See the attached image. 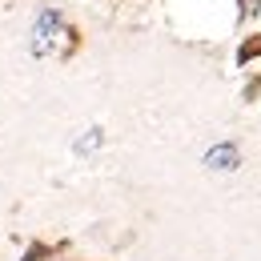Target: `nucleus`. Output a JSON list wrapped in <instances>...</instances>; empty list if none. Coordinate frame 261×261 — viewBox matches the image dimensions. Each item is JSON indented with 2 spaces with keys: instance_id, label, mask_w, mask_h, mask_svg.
<instances>
[{
  "instance_id": "f257e3e1",
  "label": "nucleus",
  "mask_w": 261,
  "mask_h": 261,
  "mask_svg": "<svg viewBox=\"0 0 261 261\" xmlns=\"http://www.w3.org/2000/svg\"><path fill=\"white\" fill-rule=\"evenodd\" d=\"M205 165L209 169H237V149L233 145H217V149L205 153Z\"/></svg>"
}]
</instances>
